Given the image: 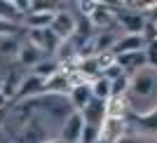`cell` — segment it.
<instances>
[{"mask_svg":"<svg viewBox=\"0 0 157 143\" xmlns=\"http://www.w3.org/2000/svg\"><path fill=\"white\" fill-rule=\"evenodd\" d=\"M17 61H19L24 68H28V71H33L35 66L40 64V61H45L47 59V54L45 52H40L35 45H31L28 40H24V42H19V49H17Z\"/></svg>","mask_w":157,"mask_h":143,"instance_id":"cell-8","label":"cell"},{"mask_svg":"<svg viewBox=\"0 0 157 143\" xmlns=\"http://www.w3.org/2000/svg\"><path fill=\"white\" fill-rule=\"evenodd\" d=\"M115 143H152V141H148V138H143V136H138V134H131V131H127L122 138H117Z\"/></svg>","mask_w":157,"mask_h":143,"instance_id":"cell-23","label":"cell"},{"mask_svg":"<svg viewBox=\"0 0 157 143\" xmlns=\"http://www.w3.org/2000/svg\"><path fill=\"white\" fill-rule=\"evenodd\" d=\"M17 33H19V26H12V24H2V21H0V40L10 38V35H17Z\"/></svg>","mask_w":157,"mask_h":143,"instance_id":"cell-24","label":"cell"},{"mask_svg":"<svg viewBox=\"0 0 157 143\" xmlns=\"http://www.w3.org/2000/svg\"><path fill=\"white\" fill-rule=\"evenodd\" d=\"M157 71L145 66L138 73L129 78V89H127V103L129 113H143L157 106Z\"/></svg>","mask_w":157,"mask_h":143,"instance_id":"cell-1","label":"cell"},{"mask_svg":"<svg viewBox=\"0 0 157 143\" xmlns=\"http://www.w3.org/2000/svg\"><path fill=\"white\" fill-rule=\"evenodd\" d=\"M0 143H2V141H0Z\"/></svg>","mask_w":157,"mask_h":143,"instance_id":"cell-26","label":"cell"},{"mask_svg":"<svg viewBox=\"0 0 157 143\" xmlns=\"http://www.w3.org/2000/svg\"><path fill=\"white\" fill-rule=\"evenodd\" d=\"M54 12H56V10H33V12H28L26 17H24V26H26L28 31L49 28V24H52V19H54Z\"/></svg>","mask_w":157,"mask_h":143,"instance_id":"cell-13","label":"cell"},{"mask_svg":"<svg viewBox=\"0 0 157 143\" xmlns=\"http://www.w3.org/2000/svg\"><path fill=\"white\" fill-rule=\"evenodd\" d=\"M80 115H82L85 124L101 129V122H103V117H105V101H98V99H94V101L87 106V108L80 113Z\"/></svg>","mask_w":157,"mask_h":143,"instance_id":"cell-14","label":"cell"},{"mask_svg":"<svg viewBox=\"0 0 157 143\" xmlns=\"http://www.w3.org/2000/svg\"><path fill=\"white\" fill-rule=\"evenodd\" d=\"M78 10L82 14V19H89V14L96 10V2L94 0H82V2H78Z\"/></svg>","mask_w":157,"mask_h":143,"instance_id":"cell-22","label":"cell"},{"mask_svg":"<svg viewBox=\"0 0 157 143\" xmlns=\"http://www.w3.org/2000/svg\"><path fill=\"white\" fill-rule=\"evenodd\" d=\"M115 64L124 71V75H134V73H138L141 68H145V54H143V49L141 52H127V54H117L115 56Z\"/></svg>","mask_w":157,"mask_h":143,"instance_id":"cell-10","label":"cell"},{"mask_svg":"<svg viewBox=\"0 0 157 143\" xmlns=\"http://www.w3.org/2000/svg\"><path fill=\"white\" fill-rule=\"evenodd\" d=\"M134 124H136L138 136L157 143V106L143 113H134Z\"/></svg>","mask_w":157,"mask_h":143,"instance_id":"cell-4","label":"cell"},{"mask_svg":"<svg viewBox=\"0 0 157 143\" xmlns=\"http://www.w3.org/2000/svg\"><path fill=\"white\" fill-rule=\"evenodd\" d=\"M75 24H78V17H75V14H71L68 10H56L52 24H49V31L59 40H68V38H73V33H75Z\"/></svg>","mask_w":157,"mask_h":143,"instance_id":"cell-3","label":"cell"},{"mask_svg":"<svg viewBox=\"0 0 157 143\" xmlns=\"http://www.w3.org/2000/svg\"><path fill=\"white\" fill-rule=\"evenodd\" d=\"M56 71H59V61H56V59H49V56H47L45 61H40V64L35 66L31 73H35V75H38V78H42V80H47L49 75H54Z\"/></svg>","mask_w":157,"mask_h":143,"instance_id":"cell-18","label":"cell"},{"mask_svg":"<svg viewBox=\"0 0 157 143\" xmlns=\"http://www.w3.org/2000/svg\"><path fill=\"white\" fill-rule=\"evenodd\" d=\"M82 129H85V120L80 113L73 110L71 115L63 120V124L59 127V138L63 143H80V136H82Z\"/></svg>","mask_w":157,"mask_h":143,"instance_id":"cell-5","label":"cell"},{"mask_svg":"<svg viewBox=\"0 0 157 143\" xmlns=\"http://www.w3.org/2000/svg\"><path fill=\"white\" fill-rule=\"evenodd\" d=\"M42 143H63L59 136H52V138H47V141H42Z\"/></svg>","mask_w":157,"mask_h":143,"instance_id":"cell-25","label":"cell"},{"mask_svg":"<svg viewBox=\"0 0 157 143\" xmlns=\"http://www.w3.org/2000/svg\"><path fill=\"white\" fill-rule=\"evenodd\" d=\"M0 21L2 24H12V26H21L24 24V17L17 12L12 0H0Z\"/></svg>","mask_w":157,"mask_h":143,"instance_id":"cell-17","label":"cell"},{"mask_svg":"<svg viewBox=\"0 0 157 143\" xmlns=\"http://www.w3.org/2000/svg\"><path fill=\"white\" fill-rule=\"evenodd\" d=\"M120 35H115L113 31H98L96 35H92V45H94V56L96 54H108L113 49V45L117 42Z\"/></svg>","mask_w":157,"mask_h":143,"instance_id":"cell-15","label":"cell"},{"mask_svg":"<svg viewBox=\"0 0 157 143\" xmlns=\"http://www.w3.org/2000/svg\"><path fill=\"white\" fill-rule=\"evenodd\" d=\"M122 75H124V71H122V68H120L117 64L108 66V68H105V71L101 73V78H105L108 82H113V80H117V78H122Z\"/></svg>","mask_w":157,"mask_h":143,"instance_id":"cell-21","label":"cell"},{"mask_svg":"<svg viewBox=\"0 0 157 143\" xmlns=\"http://www.w3.org/2000/svg\"><path fill=\"white\" fill-rule=\"evenodd\" d=\"M42 82H45V80L38 78L35 73L24 75L21 82H19V89H17V96H14V103H17V101H26V99L42 96Z\"/></svg>","mask_w":157,"mask_h":143,"instance_id":"cell-7","label":"cell"},{"mask_svg":"<svg viewBox=\"0 0 157 143\" xmlns=\"http://www.w3.org/2000/svg\"><path fill=\"white\" fill-rule=\"evenodd\" d=\"M28 42L31 45H35L40 49V52H45V54H49V56L54 59V52L59 49V45H61V40L54 35L49 28H40V31H28Z\"/></svg>","mask_w":157,"mask_h":143,"instance_id":"cell-6","label":"cell"},{"mask_svg":"<svg viewBox=\"0 0 157 143\" xmlns=\"http://www.w3.org/2000/svg\"><path fill=\"white\" fill-rule=\"evenodd\" d=\"M115 24H120V28L127 33V35H136V33H141L143 35V28H145V17L138 12H129V10H120L117 12V21Z\"/></svg>","mask_w":157,"mask_h":143,"instance_id":"cell-9","label":"cell"},{"mask_svg":"<svg viewBox=\"0 0 157 143\" xmlns=\"http://www.w3.org/2000/svg\"><path fill=\"white\" fill-rule=\"evenodd\" d=\"M145 47V38L141 35V33H136V35H127V33H122L117 38V42L113 45L110 54L113 56H117V54H127V52H141Z\"/></svg>","mask_w":157,"mask_h":143,"instance_id":"cell-11","label":"cell"},{"mask_svg":"<svg viewBox=\"0 0 157 143\" xmlns=\"http://www.w3.org/2000/svg\"><path fill=\"white\" fill-rule=\"evenodd\" d=\"M129 103L127 96H108L105 99V117H127Z\"/></svg>","mask_w":157,"mask_h":143,"instance_id":"cell-16","label":"cell"},{"mask_svg":"<svg viewBox=\"0 0 157 143\" xmlns=\"http://www.w3.org/2000/svg\"><path fill=\"white\" fill-rule=\"evenodd\" d=\"M143 54H145V64L157 71V42H145Z\"/></svg>","mask_w":157,"mask_h":143,"instance_id":"cell-20","label":"cell"},{"mask_svg":"<svg viewBox=\"0 0 157 143\" xmlns=\"http://www.w3.org/2000/svg\"><path fill=\"white\" fill-rule=\"evenodd\" d=\"M122 10V5H113V2H96V10L89 14V24L96 31H110V26H115L117 21V12Z\"/></svg>","mask_w":157,"mask_h":143,"instance_id":"cell-2","label":"cell"},{"mask_svg":"<svg viewBox=\"0 0 157 143\" xmlns=\"http://www.w3.org/2000/svg\"><path fill=\"white\" fill-rule=\"evenodd\" d=\"M66 99H68V103H71V108L75 113H82L94 101V94H92V87L89 85H80V87H71Z\"/></svg>","mask_w":157,"mask_h":143,"instance_id":"cell-12","label":"cell"},{"mask_svg":"<svg viewBox=\"0 0 157 143\" xmlns=\"http://www.w3.org/2000/svg\"><path fill=\"white\" fill-rule=\"evenodd\" d=\"M89 87H92L94 99H98V101H105V99L110 96V82H108L105 78H101V75H98L96 80H92Z\"/></svg>","mask_w":157,"mask_h":143,"instance_id":"cell-19","label":"cell"}]
</instances>
